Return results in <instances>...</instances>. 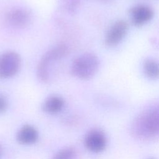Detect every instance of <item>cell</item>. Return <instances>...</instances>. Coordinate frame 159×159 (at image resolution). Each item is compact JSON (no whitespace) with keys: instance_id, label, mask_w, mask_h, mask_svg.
<instances>
[{"instance_id":"6da1fadb","label":"cell","mask_w":159,"mask_h":159,"mask_svg":"<svg viewBox=\"0 0 159 159\" xmlns=\"http://www.w3.org/2000/svg\"><path fill=\"white\" fill-rule=\"evenodd\" d=\"M132 130L140 139H148L159 136V103L142 111L134 120Z\"/></svg>"},{"instance_id":"9a60e30c","label":"cell","mask_w":159,"mask_h":159,"mask_svg":"<svg viewBox=\"0 0 159 159\" xmlns=\"http://www.w3.org/2000/svg\"><path fill=\"white\" fill-rule=\"evenodd\" d=\"M1 155H2V148H1V147L0 145V158H1Z\"/></svg>"},{"instance_id":"52a82bcc","label":"cell","mask_w":159,"mask_h":159,"mask_svg":"<svg viewBox=\"0 0 159 159\" xmlns=\"http://www.w3.org/2000/svg\"><path fill=\"white\" fill-rule=\"evenodd\" d=\"M132 24L137 27L142 26L150 22L154 16L152 8L147 5L139 4L132 7L129 12Z\"/></svg>"},{"instance_id":"30bf717a","label":"cell","mask_w":159,"mask_h":159,"mask_svg":"<svg viewBox=\"0 0 159 159\" xmlns=\"http://www.w3.org/2000/svg\"><path fill=\"white\" fill-rule=\"evenodd\" d=\"M65 106L64 99L59 96L52 95L48 96L42 104L43 110L50 114H54L60 112Z\"/></svg>"},{"instance_id":"4fadbf2b","label":"cell","mask_w":159,"mask_h":159,"mask_svg":"<svg viewBox=\"0 0 159 159\" xmlns=\"http://www.w3.org/2000/svg\"><path fill=\"white\" fill-rule=\"evenodd\" d=\"M63 3L65 9L70 12H75L78 6V0H64Z\"/></svg>"},{"instance_id":"9c48e42d","label":"cell","mask_w":159,"mask_h":159,"mask_svg":"<svg viewBox=\"0 0 159 159\" xmlns=\"http://www.w3.org/2000/svg\"><path fill=\"white\" fill-rule=\"evenodd\" d=\"M39 137L37 130L30 125L22 126L16 134L17 141L22 145H31L35 143Z\"/></svg>"},{"instance_id":"7a4b0ae2","label":"cell","mask_w":159,"mask_h":159,"mask_svg":"<svg viewBox=\"0 0 159 159\" xmlns=\"http://www.w3.org/2000/svg\"><path fill=\"white\" fill-rule=\"evenodd\" d=\"M69 53L66 45L58 44L48 50L40 58L37 68V76L39 80L47 82L50 78L51 67L57 61L64 58Z\"/></svg>"},{"instance_id":"5b68a950","label":"cell","mask_w":159,"mask_h":159,"mask_svg":"<svg viewBox=\"0 0 159 159\" xmlns=\"http://www.w3.org/2000/svg\"><path fill=\"white\" fill-rule=\"evenodd\" d=\"M129 30L128 24L124 20L116 21L108 29L104 39L106 46L112 47L120 43L126 36Z\"/></svg>"},{"instance_id":"5bb4252c","label":"cell","mask_w":159,"mask_h":159,"mask_svg":"<svg viewBox=\"0 0 159 159\" xmlns=\"http://www.w3.org/2000/svg\"><path fill=\"white\" fill-rule=\"evenodd\" d=\"M7 107V101L6 96L0 93V114L4 112Z\"/></svg>"},{"instance_id":"7c38bea8","label":"cell","mask_w":159,"mask_h":159,"mask_svg":"<svg viewBox=\"0 0 159 159\" xmlns=\"http://www.w3.org/2000/svg\"><path fill=\"white\" fill-rule=\"evenodd\" d=\"M75 156V150L72 147H68L57 152L52 159H74Z\"/></svg>"},{"instance_id":"8fae6325","label":"cell","mask_w":159,"mask_h":159,"mask_svg":"<svg viewBox=\"0 0 159 159\" xmlns=\"http://www.w3.org/2000/svg\"><path fill=\"white\" fill-rule=\"evenodd\" d=\"M143 72L145 76L150 80L159 78V61L155 59H146L143 65Z\"/></svg>"},{"instance_id":"8992f818","label":"cell","mask_w":159,"mask_h":159,"mask_svg":"<svg viewBox=\"0 0 159 159\" xmlns=\"http://www.w3.org/2000/svg\"><path fill=\"white\" fill-rule=\"evenodd\" d=\"M84 143L89 151L99 153L106 148L107 139L102 130L97 129H91L86 134Z\"/></svg>"},{"instance_id":"277c9868","label":"cell","mask_w":159,"mask_h":159,"mask_svg":"<svg viewBox=\"0 0 159 159\" xmlns=\"http://www.w3.org/2000/svg\"><path fill=\"white\" fill-rule=\"evenodd\" d=\"M21 57L14 51H7L0 55V78L7 79L14 76L20 70Z\"/></svg>"},{"instance_id":"3957f363","label":"cell","mask_w":159,"mask_h":159,"mask_svg":"<svg viewBox=\"0 0 159 159\" xmlns=\"http://www.w3.org/2000/svg\"><path fill=\"white\" fill-rule=\"evenodd\" d=\"M99 60L93 53H85L77 57L71 65L72 75L81 80L93 78L99 68Z\"/></svg>"},{"instance_id":"ba28073f","label":"cell","mask_w":159,"mask_h":159,"mask_svg":"<svg viewBox=\"0 0 159 159\" xmlns=\"http://www.w3.org/2000/svg\"><path fill=\"white\" fill-rule=\"evenodd\" d=\"M6 19L7 22L12 27L24 28L30 24L31 16L27 10L16 8L11 9L7 13Z\"/></svg>"}]
</instances>
